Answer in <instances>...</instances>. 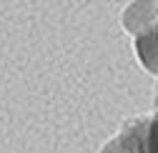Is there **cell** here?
<instances>
[{
    "label": "cell",
    "instance_id": "6da1fadb",
    "mask_svg": "<svg viewBox=\"0 0 158 153\" xmlns=\"http://www.w3.org/2000/svg\"><path fill=\"white\" fill-rule=\"evenodd\" d=\"M146 121H148V118L128 121V123L103 146L101 153H141V136H143Z\"/></svg>",
    "mask_w": 158,
    "mask_h": 153
},
{
    "label": "cell",
    "instance_id": "7a4b0ae2",
    "mask_svg": "<svg viewBox=\"0 0 158 153\" xmlns=\"http://www.w3.org/2000/svg\"><path fill=\"white\" fill-rule=\"evenodd\" d=\"M135 50H138L141 63L151 73H158V20L148 25L146 30L135 33Z\"/></svg>",
    "mask_w": 158,
    "mask_h": 153
},
{
    "label": "cell",
    "instance_id": "3957f363",
    "mask_svg": "<svg viewBox=\"0 0 158 153\" xmlns=\"http://www.w3.org/2000/svg\"><path fill=\"white\" fill-rule=\"evenodd\" d=\"M141 153H158V110L153 113V118L146 121L141 136Z\"/></svg>",
    "mask_w": 158,
    "mask_h": 153
}]
</instances>
